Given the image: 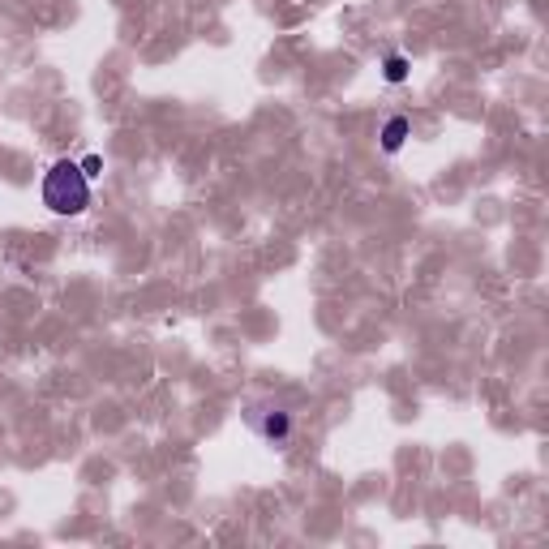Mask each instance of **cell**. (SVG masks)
<instances>
[{"mask_svg": "<svg viewBox=\"0 0 549 549\" xmlns=\"http://www.w3.org/2000/svg\"><path fill=\"white\" fill-rule=\"evenodd\" d=\"M43 206L52 215H82L90 206V177L82 172V163L73 160H56L48 172H43Z\"/></svg>", "mask_w": 549, "mask_h": 549, "instance_id": "obj_1", "label": "cell"}, {"mask_svg": "<svg viewBox=\"0 0 549 549\" xmlns=\"http://www.w3.org/2000/svg\"><path fill=\"white\" fill-rule=\"evenodd\" d=\"M258 434H262L270 446H288L292 443V416L279 412V407H275V412H262V416H258Z\"/></svg>", "mask_w": 549, "mask_h": 549, "instance_id": "obj_2", "label": "cell"}, {"mask_svg": "<svg viewBox=\"0 0 549 549\" xmlns=\"http://www.w3.org/2000/svg\"><path fill=\"white\" fill-rule=\"evenodd\" d=\"M407 133H412L407 116H390V121L382 124V151H387V155H395V151L407 142Z\"/></svg>", "mask_w": 549, "mask_h": 549, "instance_id": "obj_3", "label": "cell"}, {"mask_svg": "<svg viewBox=\"0 0 549 549\" xmlns=\"http://www.w3.org/2000/svg\"><path fill=\"white\" fill-rule=\"evenodd\" d=\"M382 73H387V82H395V87H399V82L407 78V56L404 52H390L387 60H382Z\"/></svg>", "mask_w": 549, "mask_h": 549, "instance_id": "obj_4", "label": "cell"}, {"mask_svg": "<svg viewBox=\"0 0 549 549\" xmlns=\"http://www.w3.org/2000/svg\"><path fill=\"white\" fill-rule=\"evenodd\" d=\"M82 172H87V177H99V155H87V160H82Z\"/></svg>", "mask_w": 549, "mask_h": 549, "instance_id": "obj_5", "label": "cell"}]
</instances>
